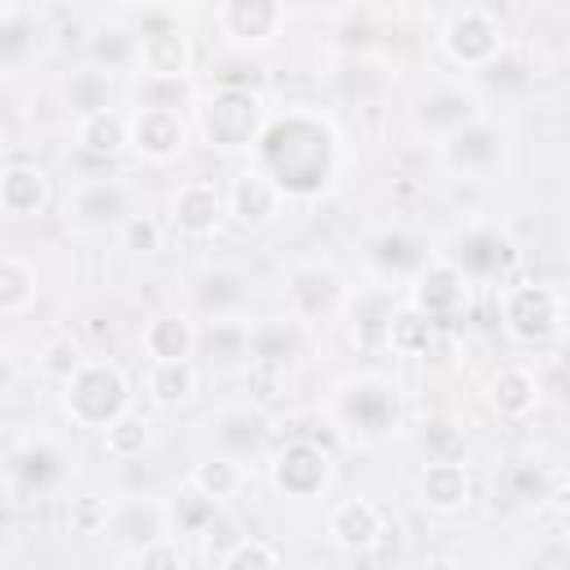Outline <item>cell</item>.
<instances>
[{
  "label": "cell",
  "instance_id": "obj_32",
  "mask_svg": "<svg viewBox=\"0 0 570 570\" xmlns=\"http://www.w3.org/2000/svg\"><path fill=\"white\" fill-rule=\"evenodd\" d=\"M191 294H196V307H200L209 321H218V316H240V307H245V298H249V285H245V276L232 272V267H205V272L196 276V285H191Z\"/></svg>",
  "mask_w": 570,
  "mask_h": 570
},
{
  "label": "cell",
  "instance_id": "obj_13",
  "mask_svg": "<svg viewBox=\"0 0 570 570\" xmlns=\"http://www.w3.org/2000/svg\"><path fill=\"white\" fill-rule=\"evenodd\" d=\"M191 67H196V45H191V36L178 18L138 31V71H142V80L183 85L191 76Z\"/></svg>",
  "mask_w": 570,
  "mask_h": 570
},
{
  "label": "cell",
  "instance_id": "obj_37",
  "mask_svg": "<svg viewBox=\"0 0 570 570\" xmlns=\"http://www.w3.org/2000/svg\"><path fill=\"white\" fill-rule=\"evenodd\" d=\"M40 40L36 27V9L31 4H0V62L18 67Z\"/></svg>",
  "mask_w": 570,
  "mask_h": 570
},
{
  "label": "cell",
  "instance_id": "obj_7",
  "mask_svg": "<svg viewBox=\"0 0 570 570\" xmlns=\"http://www.w3.org/2000/svg\"><path fill=\"white\" fill-rule=\"evenodd\" d=\"M436 40H441L445 58H450L454 67H463V71L494 67V62L503 58V45H508L499 13H490L485 4H463V9H454V13L441 22V36H436Z\"/></svg>",
  "mask_w": 570,
  "mask_h": 570
},
{
  "label": "cell",
  "instance_id": "obj_35",
  "mask_svg": "<svg viewBox=\"0 0 570 570\" xmlns=\"http://www.w3.org/2000/svg\"><path fill=\"white\" fill-rule=\"evenodd\" d=\"M298 356V330H294V316L289 321H258L254 325V370H267V374H281L289 361Z\"/></svg>",
  "mask_w": 570,
  "mask_h": 570
},
{
  "label": "cell",
  "instance_id": "obj_50",
  "mask_svg": "<svg viewBox=\"0 0 570 570\" xmlns=\"http://www.w3.org/2000/svg\"><path fill=\"white\" fill-rule=\"evenodd\" d=\"M552 356H557V365L570 374V325H566V330H561V338L552 343Z\"/></svg>",
  "mask_w": 570,
  "mask_h": 570
},
{
  "label": "cell",
  "instance_id": "obj_45",
  "mask_svg": "<svg viewBox=\"0 0 570 570\" xmlns=\"http://www.w3.org/2000/svg\"><path fill=\"white\" fill-rule=\"evenodd\" d=\"M107 521H111V499L85 494V499H71L67 508V525L76 534H107Z\"/></svg>",
  "mask_w": 570,
  "mask_h": 570
},
{
  "label": "cell",
  "instance_id": "obj_3",
  "mask_svg": "<svg viewBox=\"0 0 570 570\" xmlns=\"http://www.w3.org/2000/svg\"><path fill=\"white\" fill-rule=\"evenodd\" d=\"M134 410V387H129V374L116 365V361H102V356H89L80 365V374L71 383H62V414L76 423V428H98L107 432L116 419H125Z\"/></svg>",
  "mask_w": 570,
  "mask_h": 570
},
{
  "label": "cell",
  "instance_id": "obj_44",
  "mask_svg": "<svg viewBox=\"0 0 570 570\" xmlns=\"http://www.w3.org/2000/svg\"><path fill=\"white\" fill-rule=\"evenodd\" d=\"M120 245L129 249V254H156L160 245H165V223L156 218V214H134L125 227H120Z\"/></svg>",
  "mask_w": 570,
  "mask_h": 570
},
{
  "label": "cell",
  "instance_id": "obj_17",
  "mask_svg": "<svg viewBox=\"0 0 570 570\" xmlns=\"http://www.w3.org/2000/svg\"><path fill=\"white\" fill-rule=\"evenodd\" d=\"M285 209V191L263 174V169H240L227 178V218L240 227V232H263L281 218Z\"/></svg>",
  "mask_w": 570,
  "mask_h": 570
},
{
  "label": "cell",
  "instance_id": "obj_29",
  "mask_svg": "<svg viewBox=\"0 0 570 570\" xmlns=\"http://www.w3.org/2000/svg\"><path fill=\"white\" fill-rule=\"evenodd\" d=\"M196 334H200V325H196L187 312L169 307V312H156V316L142 325V338H138V343H142L147 361H191Z\"/></svg>",
  "mask_w": 570,
  "mask_h": 570
},
{
  "label": "cell",
  "instance_id": "obj_36",
  "mask_svg": "<svg viewBox=\"0 0 570 570\" xmlns=\"http://www.w3.org/2000/svg\"><path fill=\"white\" fill-rule=\"evenodd\" d=\"M187 481H191L200 494H209L214 503H232V499L245 490V463L209 450V454L191 468V476H187Z\"/></svg>",
  "mask_w": 570,
  "mask_h": 570
},
{
  "label": "cell",
  "instance_id": "obj_38",
  "mask_svg": "<svg viewBox=\"0 0 570 570\" xmlns=\"http://www.w3.org/2000/svg\"><path fill=\"white\" fill-rule=\"evenodd\" d=\"M36 307V267L22 254L0 258V316H22Z\"/></svg>",
  "mask_w": 570,
  "mask_h": 570
},
{
  "label": "cell",
  "instance_id": "obj_21",
  "mask_svg": "<svg viewBox=\"0 0 570 570\" xmlns=\"http://www.w3.org/2000/svg\"><path fill=\"white\" fill-rule=\"evenodd\" d=\"M107 534H111L120 548L142 552L147 543H156V539H165V534H169V508H165L160 499H147V494L111 499Z\"/></svg>",
  "mask_w": 570,
  "mask_h": 570
},
{
  "label": "cell",
  "instance_id": "obj_27",
  "mask_svg": "<svg viewBox=\"0 0 570 570\" xmlns=\"http://www.w3.org/2000/svg\"><path fill=\"white\" fill-rule=\"evenodd\" d=\"M49 174L36 165V160H13L4 165L0 174V209L9 218H31V214H45L49 209Z\"/></svg>",
  "mask_w": 570,
  "mask_h": 570
},
{
  "label": "cell",
  "instance_id": "obj_47",
  "mask_svg": "<svg viewBox=\"0 0 570 570\" xmlns=\"http://www.w3.org/2000/svg\"><path fill=\"white\" fill-rule=\"evenodd\" d=\"M134 570H187V548L174 534H165L142 552H134Z\"/></svg>",
  "mask_w": 570,
  "mask_h": 570
},
{
  "label": "cell",
  "instance_id": "obj_20",
  "mask_svg": "<svg viewBox=\"0 0 570 570\" xmlns=\"http://www.w3.org/2000/svg\"><path fill=\"white\" fill-rule=\"evenodd\" d=\"M214 22L218 31L240 45V49H263L281 36L285 27V4L281 0H223L214 9Z\"/></svg>",
  "mask_w": 570,
  "mask_h": 570
},
{
  "label": "cell",
  "instance_id": "obj_11",
  "mask_svg": "<svg viewBox=\"0 0 570 570\" xmlns=\"http://www.w3.org/2000/svg\"><path fill=\"white\" fill-rule=\"evenodd\" d=\"M468 303H472V281H468L454 263H445L441 254L410 281V294H405V307H414V312L428 316L432 325L463 316Z\"/></svg>",
  "mask_w": 570,
  "mask_h": 570
},
{
  "label": "cell",
  "instance_id": "obj_22",
  "mask_svg": "<svg viewBox=\"0 0 570 570\" xmlns=\"http://www.w3.org/2000/svg\"><path fill=\"white\" fill-rule=\"evenodd\" d=\"M414 494L428 512L436 517H454L472 503V472L463 459H428L419 468V481H414Z\"/></svg>",
  "mask_w": 570,
  "mask_h": 570
},
{
  "label": "cell",
  "instance_id": "obj_34",
  "mask_svg": "<svg viewBox=\"0 0 570 570\" xmlns=\"http://www.w3.org/2000/svg\"><path fill=\"white\" fill-rule=\"evenodd\" d=\"M111 94H116V76L102 71V67H94V62L71 67L62 76V102L76 111V120L80 116H94V111H107L111 107Z\"/></svg>",
  "mask_w": 570,
  "mask_h": 570
},
{
  "label": "cell",
  "instance_id": "obj_2",
  "mask_svg": "<svg viewBox=\"0 0 570 570\" xmlns=\"http://www.w3.org/2000/svg\"><path fill=\"white\" fill-rule=\"evenodd\" d=\"M267 120L272 116L263 107V94L249 85H218L196 102V134L209 151H223V156L254 151Z\"/></svg>",
  "mask_w": 570,
  "mask_h": 570
},
{
  "label": "cell",
  "instance_id": "obj_6",
  "mask_svg": "<svg viewBox=\"0 0 570 570\" xmlns=\"http://www.w3.org/2000/svg\"><path fill=\"white\" fill-rule=\"evenodd\" d=\"M441 258L454 263L472 285H490V281H503V276L517 272L521 249H517V240L508 232H499L490 223H468V227L450 232Z\"/></svg>",
  "mask_w": 570,
  "mask_h": 570
},
{
  "label": "cell",
  "instance_id": "obj_41",
  "mask_svg": "<svg viewBox=\"0 0 570 570\" xmlns=\"http://www.w3.org/2000/svg\"><path fill=\"white\" fill-rule=\"evenodd\" d=\"M151 445V423L142 419V414H125V419H116L107 432H102V450H107V459H116V463H134V459H142V450Z\"/></svg>",
  "mask_w": 570,
  "mask_h": 570
},
{
  "label": "cell",
  "instance_id": "obj_14",
  "mask_svg": "<svg viewBox=\"0 0 570 570\" xmlns=\"http://www.w3.org/2000/svg\"><path fill=\"white\" fill-rule=\"evenodd\" d=\"M134 214L138 209L125 178H85L67 200V218L80 232H120Z\"/></svg>",
  "mask_w": 570,
  "mask_h": 570
},
{
  "label": "cell",
  "instance_id": "obj_15",
  "mask_svg": "<svg viewBox=\"0 0 570 570\" xmlns=\"http://www.w3.org/2000/svg\"><path fill=\"white\" fill-rule=\"evenodd\" d=\"M67 476H71V459L53 441H27L9 454V490L22 499H45L62 490Z\"/></svg>",
  "mask_w": 570,
  "mask_h": 570
},
{
  "label": "cell",
  "instance_id": "obj_33",
  "mask_svg": "<svg viewBox=\"0 0 570 570\" xmlns=\"http://www.w3.org/2000/svg\"><path fill=\"white\" fill-rule=\"evenodd\" d=\"M142 387H147V401H151V405H160V410H183V405H191V396H196V387H200V374H196L191 361H151Z\"/></svg>",
  "mask_w": 570,
  "mask_h": 570
},
{
  "label": "cell",
  "instance_id": "obj_42",
  "mask_svg": "<svg viewBox=\"0 0 570 570\" xmlns=\"http://www.w3.org/2000/svg\"><path fill=\"white\" fill-rule=\"evenodd\" d=\"M432 338H436V325H432L428 316H419L414 307H401L396 321H392V343H387V352H396V356H428Z\"/></svg>",
  "mask_w": 570,
  "mask_h": 570
},
{
  "label": "cell",
  "instance_id": "obj_48",
  "mask_svg": "<svg viewBox=\"0 0 570 570\" xmlns=\"http://www.w3.org/2000/svg\"><path fill=\"white\" fill-rule=\"evenodd\" d=\"M419 441H423L428 459H459V450H463V432H454L450 419H432V423H423Z\"/></svg>",
  "mask_w": 570,
  "mask_h": 570
},
{
  "label": "cell",
  "instance_id": "obj_5",
  "mask_svg": "<svg viewBox=\"0 0 570 570\" xmlns=\"http://www.w3.org/2000/svg\"><path fill=\"white\" fill-rule=\"evenodd\" d=\"M499 316H503L508 338L525 347H543V343L552 347L566 330V294H557L543 281H517V285H503Z\"/></svg>",
  "mask_w": 570,
  "mask_h": 570
},
{
  "label": "cell",
  "instance_id": "obj_12",
  "mask_svg": "<svg viewBox=\"0 0 570 570\" xmlns=\"http://www.w3.org/2000/svg\"><path fill=\"white\" fill-rule=\"evenodd\" d=\"M441 160L459 178H494L508 165V129H499L490 116L468 125L463 134L441 142Z\"/></svg>",
  "mask_w": 570,
  "mask_h": 570
},
{
  "label": "cell",
  "instance_id": "obj_39",
  "mask_svg": "<svg viewBox=\"0 0 570 570\" xmlns=\"http://www.w3.org/2000/svg\"><path fill=\"white\" fill-rule=\"evenodd\" d=\"M165 508H169V534H209L223 503H214L209 494H200V490L187 481Z\"/></svg>",
  "mask_w": 570,
  "mask_h": 570
},
{
  "label": "cell",
  "instance_id": "obj_16",
  "mask_svg": "<svg viewBox=\"0 0 570 570\" xmlns=\"http://www.w3.org/2000/svg\"><path fill=\"white\" fill-rule=\"evenodd\" d=\"M187 147V120L178 107H138L129 116V151L147 165H169Z\"/></svg>",
  "mask_w": 570,
  "mask_h": 570
},
{
  "label": "cell",
  "instance_id": "obj_26",
  "mask_svg": "<svg viewBox=\"0 0 570 570\" xmlns=\"http://www.w3.org/2000/svg\"><path fill=\"white\" fill-rule=\"evenodd\" d=\"M85 53L94 67L120 76V71H138V31L116 13V18H102L85 31Z\"/></svg>",
  "mask_w": 570,
  "mask_h": 570
},
{
  "label": "cell",
  "instance_id": "obj_51",
  "mask_svg": "<svg viewBox=\"0 0 570 570\" xmlns=\"http://www.w3.org/2000/svg\"><path fill=\"white\" fill-rule=\"evenodd\" d=\"M419 570H463V561H454V557H428Z\"/></svg>",
  "mask_w": 570,
  "mask_h": 570
},
{
  "label": "cell",
  "instance_id": "obj_23",
  "mask_svg": "<svg viewBox=\"0 0 570 570\" xmlns=\"http://www.w3.org/2000/svg\"><path fill=\"white\" fill-rule=\"evenodd\" d=\"M205 432H209L214 454L249 459V454H258L263 441H267V414L254 410V405H223V410L209 414Z\"/></svg>",
  "mask_w": 570,
  "mask_h": 570
},
{
  "label": "cell",
  "instance_id": "obj_9",
  "mask_svg": "<svg viewBox=\"0 0 570 570\" xmlns=\"http://www.w3.org/2000/svg\"><path fill=\"white\" fill-rule=\"evenodd\" d=\"M285 298H289V316L303 325H325L330 316H338L347 307V285L330 263L303 258L285 272Z\"/></svg>",
  "mask_w": 570,
  "mask_h": 570
},
{
  "label": "cell",
  "instance_id": "obj_46",
  "mask_svg": "<svg viewBox=\"0 0 570 570\" xmlns=\"http://www.w3.org/2000/svg\"><path fill=\"white\" fill-rule=\"evenodd\" d=\"M548 476H543V468H534V463H512L508 468V499H517V503H543L548 499Z\"/></svg>",
  "mask_w": 570,
  "mask_h": 570
},
{
  "label": "cell",
  "instance_id": "obj_18",
  "mask_svg": "<svg viewBox=\"0 0 570 570\" xmlns=\"http://www.w3.org/2000/svg\"><path fill=\"white\" fill-rule=\"evenodd\" d=\"M383 534H387V512L374 499H365V494L338 499L325 512V539L338 552H370V548L383 543Z\"/></svg>",
  "mask_w": 570,
  "mask_h": 570
},
{
  "label": "cell",
  "instance_id": "obj_40",
  "mask_svg": "<svg viewBox=\"0 0 570 570\" xmlns=\"http://www.w3.org/2000/svg\"><path fill=\"white\" fill-rule=\"evenodd\" d=\"M85 361H89V356H85L80 338H71V334H53V338H45L40 352H36V370H40V379H49V383H71Z\"/></svg>",
  "mask_w": 570,
  "mask_h": 570
},
{
  "label": "cell",
  "instance_id": "obj_52",
  "mask_svg": "<svg viewBox=\"0 0 570 570\" xmlns=\"http://www.w3.org/2000/svg\"><path fill=\"white\" fill-rule=\"evenodd\" d=\"M566 325H570V294H566Z\"/></svg>",
  "mask_w": 570,
  "mask_h": 570
},
{
  "label": "cell",
  "instance_id": "obj_24",
  "mask_svg": "<svg viewBox=\"0 0 570 570\" xmlns=\"http://www.w3.org/2000/svg\"><path fill=\"white\" fill-rule=\"evenodd\" d=\"M365 258H370V267L383 276V281H414L432 258H428V249H423V240L414 236V232H405V227H383V232H374L370 240H365Z\"/></svg>",
  "mask_w": 570,
  "mask_h": 570
},
{
  "label": "cell",
  "instance_id": "obj_30",
  "mask_svg": "<svg viewBox=\"0 0 570 570\" xmlns=\"http://www.w3.org/2000/svg\"><path fill=\"white\" fill-rule=\"evenodd\" d=\"M539 401H543V387H539L534 370H525V365H503V370H494V379H490V410H494L499 419L521 423V419H530V414L539 410Z\"/></svg>",
  "mask_w": 570,
  "mask_h": 570
},
{
  "label": "cell",
  "instance_id": "obj_1",
  "mask_svg": "<svg viewBox=\"0 0 570 570\" xmlns=\"http://www.w3.org/2000/svg\"><path fill=\"white\" fill-rule=\"evenodd\" d=\"M254 169H263L285 200H316L338 178V134L321 111L285 107L267 120L254 147Z\"/></svg>",
  "mask_w": 570,
  "mask_h": 570
},
{
  "label": "cell",
  "instance_id": "obj_8",
  "mask_svg": "<svg viewBox=\"0 0 570 570\" xmlns=\"http://www.w3.org/2000/svg\"><path fill=\"white\" fill-rule=\"evenodd\" d=\"M485 120V98L472 89V85H459V80H441V85H428L419 98H414V129L428 138V142H445L454 134H463L468 125Z\"/></svg>",
  "mask_w": 570,
  "mask_h": 570
},
{
  "label": "cell",
  "instance_id": "obj_10",
  "mask_svg": "<svg viewBox=\"0 0 570 570\" xmlns=\"http://www.w3.org/2000/svg\"><path fill=\"white\" fill-rule=\"evenodd\" d=\"M267 476H272V485H276L281 499L307 503V499L325 494V485L334 476V463H330V450L325 445H316L312 436H294V441H285L272 454Z\"/></svg>",
  "mask_w": 570,
  "mask_h": 570
},
{
  "label": "cell",
  "instance_id": "obj_31",
  "mask_svg": "<svg viewBox=\"0 0 570 570\" xmlns=\"http://www.w3.org/2000/svg\"><path fill=\"white\" fill-rule=\"evenodd\" d=\"M71 142H76L85 156L111 160V156L129 151V116H125L120 107H107V111L80 116V120L71 125Z\"/></svg>",
  "mask_w": 570,
  "mask_h": 570
},
{
  "label": "cell",
  "instance_id": "obj_4",
  "mask_svg": "<svg viewBox=\"0 0 570 570\" xmlns=\"http://www.w3.org/2000/svg\"><path fill=\"white\" fill-rule=\"evenodd\" d=\"M334 419H338L343 436L356 441V445L383 441L401 423L396 383L383 379V374H352V379H343L338 392H334Z\"/></svg>",
  "mask_w": 570,
  "mask_h": 570
},
{
  "label": "cell",
  "instance_id": "obj_25",
  "mask_svg": "<svg viewBox=\"0 0 570 570\" xmlns=\"http://www.w3.org/2000/svg\"><path fill=\"white\" fill-rule=\"evenodd\" d=\"M347 312H352V343L361 352H387L392 343V321H396V298L392 289L374 285V289H361L347 298Z\"/></svg>",
  "mask_w": 570,
  "mask_h": 570
},
{
  "label": "cell",
  "instance_id": "obj_19",
  "mask_svg": "<svg viewBox=\"0 0 570 570\" xmlns=\"http://www.w3.org/2000/svg\"><path fill=\"white\" fill-rule=\"evenodd\" d=\"M223 218H227V187H218L214 178H187V183L174 191L169 223H174L178 236L205 240V236L218 232Z\"/></svg>",
  "mask_w": 570,
  "mask_h": 570
},
{
  "label": "cell",
  "instance_id": "obj_43",
  "mask_svg": "<svg viewBox=\"0 0 570 570\" xmlns=\"http://www.w3.org/2000/svg\"><path fill=\"white\" fill-rule=\"evenodd\" d=\"M218 570H281V552H276V543L245 534L218 557Z\"/></svg>",
  "mask_w": 570,
  "mask_h": 570
},
{
  "label": "cell",
  "instance_id": "obj_28",
  "mask_svg": "<svg viewBox=\"0 0 570 570\" xmlns=\"http://www.w3.org/2000/svg\"><path fill=\"white\" fill-rule=\"evenodd\" d=\"M196 352H200L209 365H218V370L249 365V361H254V325L240 321V316L205 321L200 334H196Z\"/></svg>",
  "mask_w": 570,
  "mask_h": 570
},
{
  "label": "cell",
  "instance_id": "obj_49",
  "mask_svg": "<svg viewBox=\"0 0 570 570\" xmlns=\"http://www.w3.org/2000/svg\"><path fill=\"white\" fill-rule=\"evenodd\" d=\"M543 508L552 512V521H557V525H566V530H570V481H557V485L548 490Z\"/></svg>",
  "mask_w": 570,
  "mask_h": 570
}]
</instances>
